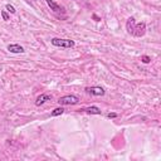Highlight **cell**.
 I'll return each instance as SVG.
<instances>
[{"mask_svg": "<svg viewBox=\"0 0 161 161\" xmlns=\"http://www.w3.org/2000/svg\"><path fill=\"white\" fill-rule=\"evenodd\" d=\"M1 16H3V19L4 20H9V15H8V13H7V11H1Z\"/></svg>", "mask_w": 161, "mask_h": 161, "instance_id": "7c38bea8", "label": "cell"}, {"mask_svg": "<svg viewBox=\"0 0 161 161\" xmlns=\"http://www.w3.org/2000/svg\"><path fill=\"white\" fill-rule=\"evenodd\" d=\"M86 92L89 93V94H93V96H103V94H105V89L102 87L94 86V87H87Z\"/></svg>", "mask_w": 161, "mask_h": 161, "instance_id": "277c9868", "label": "cell"}, {"mask_svg": "<svg viewBox=\"0 0 161 161\" xmlns=\"http://www.w3.org/2000/svg\"><path fill=\"white\" fill-rule=\"evenodd\" d=\"M8 50L10 53H24V48L20 44H9Z\"/></svg>", "mask_w": 161, "mask_h": 161, "instance_id": "5b68a950", "label": "cell"}, {"mask_svg": "<svg viewBox=\"0 0 161 161\" xmlns=\"http://www.w3.org/2000/svg\"><path fill=\"white\" fill-rule=\"evenodd\" d=\"M5 9H7L9 13H11V14H15V8L13 7V5H10V4H7V7H5Z\"/></svg>", "mask_w": 161, "mask_h": 161, "instance_id": "30bf717a", "label": "cell"}, {"mask_svg": "<svg viewBox=\"0 0 161 161\" xmlns=\"http://www.w3.org/2000/svg\"><path fill=\"white\" fill-rule=\"evenodd\" d=\"M93 19L96 20V22H99V20H101V18H98V16H97L96 14H93Z\"/></svg>", "mask_w": 161, "mask_h": 161, "instance_id": "5bb4252c", "label": "cell"}, {"mask_svg": "<svg viewBox=\"0 0 161 161\" xmlns=\"http://www.w3.org/2000/svg\"><path fill=\"white\" fill-rule=\"evenodd\" d=\"M50 99H52V96H50V94H40V96L37 98V101H35V105H37V106H40V105L45 103L47 101H50Z\"/></svg>", "mask_w": 161, "mask_h": 161, "instance_id": "8992f818", "label": "cell"}, {"mask_svg": "<svg viewBox=\"0 0 161 161\" xmlns=\"http://www.w3.org/2000/svg\"><path fill=\"white\" fill-rule=\"evenodd\" d=\"M141 61H142V63H150L151 62V58L150 57H148V56H142L141 57Z\"/></svg>", "mask_w": 161, "mask_h": 161, "instance_id": "8fae6325", "label": "cell"}, {"mask_svg": "<svg viewBox=\"0 0 161 161\" xmlns=\"http://www.w3.org/2000/svg\"><path fill=\"white\" fill-rule=\"evenodd\" d=\"M79 111H86L87 113H91V115H101V113H102V111H101L98 107H96V106L87 107V108H85V110H79Z\"/></svg>", "mask_w": 161, "mask_h": 161, "instance_id": "ba28073f", "label": "cell"}, {"mask_svg": "<svg viewBox=\"0 0 161 161\" xmlns=\"http://www.w3.org/2000/svg\"><path fill=\"white\" fill-rule=\"evenodd\" d=\"M145 33H146V24H145V23H139V24H135L132 32H131V34L135 35V37H144Z\"/></svg>", "mask_w": 161, "mask_h": 161, "instance_id": "3957f363", "label": "cell"}, {"mask_svg": "<svg viewBox=\"0 0 161 161\" xmlns=\"http://www.w3.org/2000/svg\"><path fill=\"white\" fill-rule=\"evenodd\" d=\"M63 112H64V108L63 107H58V108H56V110H53L52 111V113H50V116H59V115H63Z\"/></svg>", "mask_w": 161, "mask_h": 161, "instance_id": "9c48e42d", "label": "cell"}, {"mask_svg": "<svg viewBox=\"0 0 161 161\" xmlns=\"http://www.w3.org/2000/svg\"><path fill=\"white\" fill-rule=\"evenodd\" d=\"M47 1V4H48V7L50 8V10H53V11H56V13H58V11H61L62 10V8H61V5H58L54 0H45Z\"/></svg>", "mask_w": 161, "mask_h": 161, "instance_id": "52a82bcc", "label": "cell"}, {"mask_svg": "<svg viewBox=\"0 0 161 161\" xmlns=\"http://www.w3.org/2000/svg\"><path fill=\"white\" fill-rule=\"evenodd\" d=\"M79 98L74 96V94H67V96H63L58 99V103L61 106H68V105H76L78 103Z\"/></svg>", "mask_w": 161, "mask_h": 161, "instance_id": "7a4b0ae2", "label": "cell"}, {"mask_svg": "<svg viewBox=\"0 0 161 161\" xmlns=\"http://www.w3.org/2000/svg\"><path fill=\"white\" fill-rule=\"evenodd\" d=\"M107 117H108V118H115V117H117V113H108Z\"/></svg>", "mask_w": 161, "mask_h": 161, "instance_id": "4fadbf2b", "label": "cell"}, {"mask_svg": "<svg viewBox=\"0 0 161 161\" xmlns=\"http://www.w3.org/2000/svg\"><path fill=\"white\" fill-rule=\"evenodd\" d=\"M50 43L54 47H59V48H73L74 47V42L70 39L53 38V39H50Z\"/></svg>", "mask_w": 161, "mask_h": 161, "instance_id": "6da1fadb", "label": "cell"}]
</instances>
